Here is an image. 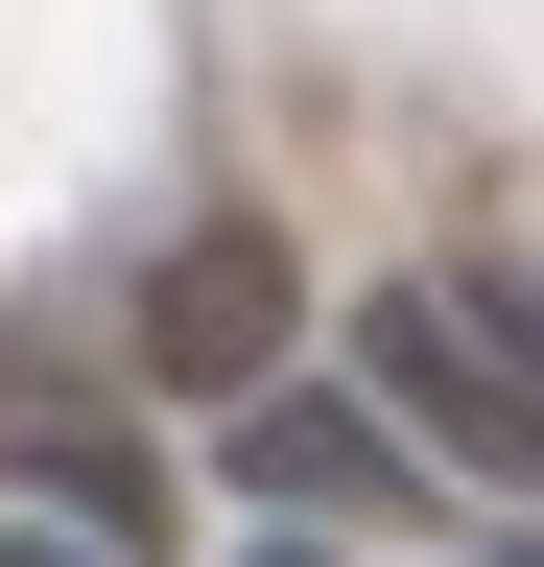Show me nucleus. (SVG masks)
I'll list each match as a JSON object with an SVG mask.
<instances>
[{"label": "nucleus", "mask_w": 544, "mask_h": 567, "mask_svg": "<svg viewBox=\"0 0 544 567\" xmlns=\"http://www.w3.org/2000/svg\"><path fill=\"white\" fill-rule=\"evenodd\" d=\"M356 379H379V425H402L427 473H497V496H544V379H521V354L450 308V284H379V308H356Z\"/></svg>", "instance_id": "1"}, {"label": "nucleus", "mask_w": 544, "mask_h": 567, "mask_svg": "<svg viewBox=\"0 0 544 567\" xmlns=\"http://www.w3.org/2000/svg\"><path fill=\"white\" fill-rule=\"evenodd\" d=\"M285 354H308V260L260 237V213H189V237L143 260V379L166 402H260Z\"/></svg>", "instance_id": "2"}, {"label": "nucleus", "mask_w": 544, "mask_h": 567, "mask_svg": "<svg viewBox=\"0 0 544 567\" xmlns=\"http://www.w3.org/2000/svg\"><path fill=\"white\" fill-rule=\"evenodd\" d=\"M237 496H285V520H402V496H427V450H402L379 402L260 379V402H237Z\"/></svg>", "instance_id": "3"}, {"label": "nucleus", "mask_w": 544, "mask_h": 567, "mask_svg": "<svg viewBox=\"0 0 544 567\" xmlns=\"http://www.w3.org/2000/svg\"><path fill=\"white\" fill-rule=\"evenodd\" d=\"M0 496H24V520H72L95 567H143V544H166V473H143V425H48V402H24V425H0Z\"/></svg>", "instance_id": "4"}, {"label": "nucleus", "mask_w": 544, "mask_h": 567, "mask_svg": "<svg viewBox=\"0 0 544 567\" xmlns=\"http://www.w3.org/2000/svg\"><path fill=\"white\" fill-rule=\"evenodd\" d=\"M450 308H473V331H497V354H521V379H544V284H497V260H473V284H450Z\"/></svg>", "instance_id": "5"}, {"label": "nucleus", "mask_w": 544, "mask_h": 567, "mask_svg": "<svg viewBox=\"0 0 544 567\" xmlns=\"http://www.w3.org/2000/svg\"><path fill=\"white\" fill-rule=\"evenodd\" d=\"M0 567H95V544H72V520H24V496H0Z\"/></svg>", "instance_id": "6"}, {"label": "nucleus", "mask_w": 544, "mask_h": 567, "mask_svg": "<svg viewBox=\"0 0 544 567\" xmlns=\"http://www.w3.org/2000/svg\"><path fill=\"white\" fill-rule=\"evenodd\" d=\"M260 567H308V544H260Z\"/></svg>", "instance_id": "7"}, {"label": "nucleus", "mask_w": 544, "mask_h": 567, "mask_svg": "<svg viewBox=\"0 0 544 567\" xmlns=\"http://www.w3.org/2000/svg\"><path fill=\"white\" fill-rule=\"evenodd\" d=\"M497 567H544V544H497Z\"/></svg>", "instance_id": "8"}]
</instances>
